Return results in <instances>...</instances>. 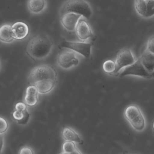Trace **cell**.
<instances>
[{
    "label": "cell",
    "instance_id": "6da1fadb",
    "mask_svg": "<svg viewBox=\"0 0 154 154\" xmlns=\"http://www.w3.org/2000/svg\"><path fill=\"white\" fill-rule=\"evenodd\" d=\"M52 40L46 34H39L30 40L26 51L33 59L41 60L49 56L53 49Z\"/></svg>",
    "mask_w": 154,
    "mask_h": 154
},
{
    "label": "cell",
    "instance_id": "7a4b0ae2",
    "mask_svg": "<svg viewBox=\"0 0 154 154\" xmlns=\"http://www.w3.org/2000/svg\"><path fill=\"white\" fill-rule=\"evenodd\" d=\"M69 13L79 14L89 20L92 17L93 9L87 0H66L60 6V16Z\"/></svg>",
    "mask_w": 154,
    "mask_h": 154
},
{
    "label": "cell",
    "instance_id": "3957f363",
    "mask_svg": "<svg viewBox=\"0 0 154 154\" xmlns=\"http://www.w3.org/2000/svg\"><path fill=\"white\" fill-rule=\"evenodd\" d=\"M124 116L135 131L141 132L145 129V118L139 107L136 105L128 106L124 112Z\"/></svg>",
    "mask_w": 154,
    "mask_h": 154
},
{
    "label": "cell",
    "instance_id": "277c9868",
    "mask_svg": "<svg viewBox=\"0 0 154 154\" xmlns=\"http://www.w3.org/2000/svg\"><path fill=\"white\" fill-rule=\"evenodd\" d=\"M57 73L54 68L48 65H42L33 68L28 78L29 82L34 85L37 82L42 81H57Z\"/></svg>",
    "mask_w": 154,
    "mask_h": 154
},
{
    "label": "cell",
    "instance_id": "5b68a950",
    "mask_svg": "<svg viewBox=\"0 0 154 154\" xmlns=\"http://www.w3.org/2000/svg\"><path fill=\"white\" fill-rule=\"evenodd\" d=\"M92 46V43L88 42L65 40L60 43V48L70 50L86 58L89 59L91 56Z\"/></svg>",
    "mask_w": 154,
    "mask_h": 154
},
{
    "label": "cell",
    "instance_id": "8992f818",
    "mask_svg": "<svg viewBox=\"0 0 154 154\" xmlns=\"http://www.w3.org/2000/svg\"><path fill=\"white\" fill-rule=\"evenodd\" d=\"M57 62L62 69L69 70L78 66L80 60L77 53L68 49L61 51L58 55Z\"/></svg>",
    "mask_w": 154,
    "mask_h": 154
},
{
    "label": "cell",
    "instance_id": "52a82bcc",
    "mask_svg": "<svg viewBox=\"0 0 154 154\" xmlns=\"http://www.w3.org/2000/svg\"><path fill=\"white\" fill-rule=\"evenodd\" d=\"M132 51L128 48H123L118 53L116 63L117 69L115 75H118L125 68L131 66L136 61Z\"/></svg>",
    "mask_w": 154,
    "mask_h": 154
},
{
    "label": "cell",
    "instance_id": "ba28073f",
    "mask_svg": "<svg viewBox=\"0 0 154 154\" xmlns=\"http://www.w3.org/2000/svg\"><path fill=\"white\" fill-rule=\"evenodd\" d=\"M119 74V76L120 77L135 76L145 79H150L152 78V75L146 70L139 58L136 60L133 65L124 69Z\"/></svg>",
    "mask_w": 154,
    "mask_h": 154
},
{
    "label": "cell",
    "instance_id": "9c48e42d",
    "mask_svg": "<svg viewBox=\"0 0 154 154\" xmlns=\"http://www.w3.org/2000/svg\"><path fill=\"white\" fill-rule=\"evenodd\" d=\"M136 11L144 19L154 17V0H134Z\"/></svg>",
    "mask_w": 154,
    "mask_h": 154
},
{
    "label": "cell",
    "instance_id": "30bf717a",
    "mask_svg": "<svg viewBox=\"0 0 154 154\" xmlns=\"http://www.w3.org/2000/svg\"><path fill=\"white\" fill-rule=\"evenodd\" d=\"M77 38L82 42H87L93 36V32L88 20L82 17L78 22L75 30Z\"/></svg>",
    "mask_w": 154,
    "mask_h": 154
},
{
    "label": "cell",
    "instance_id": "8fae6325",
    "mask_svg": "<svg viewBox=\"0 0 154 154\" xmlns=\"http://www.w3.org/2000/svg\"><path fill=\"white\" fill-rule=\"evenodd\" d=\"M81 15L69 13L60 16V21L62 27L68 31H75L79 20L82 17Z\"/></svg>",
    "mask_w": 154,
    "mask_h": 154
},
{
    "label": "cell",
    "instance_id": "7c38bea8",
    "mask_svg": "<svg viewBox=\"0 0 154 154\" xmlns=\"http://www.w3.org/2000/svg\"><path fill=\"white\" fill-rule=\"evenodd\" d=\"M12 35L14 39H24L29 33V28L28 24L23 22L18 21L11 25Z\"/></svg>",
    "mask_w": 154,
    "mask_h": 154
},
{
    "label": "cell",
    "instance_id": "4fadbf2b",
    "mask_svg": "<svg viewBox=\"0 0 154 154\" xmlns=\"http://www.w3.org/2000/svg\"><path fill=\"white\" fill-rule=\"evenodd\" d=\"M47 0H28L27 8L32 14L38 15L45 11L48 8Z\"/></svg>",
    "mask_w": 154,
    "mask_h": 154
},
{
    "label": "cell",
    "instance_id": "5bb4252c",
    "mask_svg": "<svg viewBox=\"0 0 154 154\" xmlns=\"http://www.w3.org/2000/svg\"><path fill=\"white\" fill-rule=\"evenodd\" d=\"M38 92L35 85H30L27 88L24 100L27 106L32 107L37 105L38 102Z\"/></svg>",
    "mask_w": 154,
    "mask_h": 154
},
{
    "label": "cell",
    "instance_id": "9a60e30c",
    "mask_svg": "<svg viewBox=\"0 0 154 154\" xmlns=\"http://www.w3.org/2000/svg\"><path fill=\"white\" fill-rule=\"evenodd\" d=\"M62 137L65 141H70L79 144H82L83 143L80 135L69 127H64L62 131Z\"/></svg>",
    "mask_w": 154,
    "mask_h": 154
},
{
    "label": "cell",
    "instance_id": "2e32d148",
    "mask_svg": "<svg viewBox=\"0 0 154 154\" xmlns=\"http://www.w3.org/2000/svg\"><path fill=\"white\" fill-rule=\"evenodd\" d=\"M139 59L146 70L152 75L154 71V54L146 49Z\"/></svg>",
    "mask_w": 154,
    "mask_h": 154
},
{
    "label": "cell",
    "instance_id": "e0dca14e",
    "mask_svg": "<svg viewBox=\"0 0 154 154\" xmlns=\"http://www.w3.org/2000/svg\"><path fill=\"white\" fill-rule=\"evenodd\" d=\"M57 81L48 80L42 81L35 83L34 85L36 86L39 94H48L55 87Z\"/></svg>",
    "mask_w": 154,
    "mask_h": 154
},
{
    "label": "cell",
    "instance_id": "ac0fdd59",
    "mask_svg": "<svg viewBox=\"0 0 154 154\" xmlns=\"http://www.w3.org/2000/svg\"><path fill=\"white\" fill-rule=\"evenodd\" d=\"M11 25L5 23L0 27V41L5 43H10L14 40L12 35Z\"/></svg>",
    "mask_w": 154,
    "mask_h": 154
},
{
    "label": "cell",
    "instance_id": "d6986e66",
    "mask_svg": "<svg viewBox=\"0 0 154 154\" xmlns=\"http://www.w3.org/2000/svg\"><path fill=\"white\" fill-rule=\"evenodd\" d=\"M12 116L14 119L17 121L19 125H27L30 118L29 113L27 109L23 111H19L15 110L13 113Z\"/></svg>",
    "mask_w": 154,
    "mask_h": 154
},
{
    "label": "cell",
    "instance_id": "ffe728a7",
    "mask_svg": "<svg viewBox=\"0 0 154 154\" xmlns=\"http://www.w3.org/2000/svg\"><path fill=\"white\" fill-rule=\"evenodd\" d=\"M117 66L116 62L112 60H107L103 65V69L107 74L115 75L116 70Z\"/></svg>",
    "mask_w": 154,
    "mask_h": 154
},
{
    "label": "cell",
    "instance_id": "44dd1931",
    "mask_svg": "<svg viewBox=\"0 0 154 154\" xmlns=\"http://www.w3.org/2000/svg\"><path fill=\"white\" fill-rule=\"evenodd\" d=\"M77 147L74 142L70 141H65L62 146V151L71 154L74 152Z\"/></svg>",
    "mask_w": 154,
    "mask_h": 154
},
{
    "label": "cell",
    "instance_id": "7402d4cb",
    "mask_svg": "<svg viewBox=\"0 0 154 154\" xmlns=\"http://www.w3.org/2000/svg\"><path fill=\"white\" fill-rule=\"evenodd\" d=\"M9 125L4 118L0 117V134L2 135L8 130Z\"/></svg>",
    "mask_w": 154,
    "mask_h": 154
},
{
    "label": "cell",
    "instance_id": "603a6c76",
    "mask_svg": "<svg viewBox=\"0 0 154 154\" xmlns=\"http://www.w3.org/2000/svg\"><path fill=\"white\" fill-rule=\"evenodd\" d=\"M146 50L154 54V35L150 37L148 39Z\"/></svg>",
    "mask_w": 154,
    "mask_h": 154
},
{
    "label": "cell",
    "instance_id": "cb8c5ba5",
    "mask_svg": "<svg viewBox=\"0 0 154 154\" xmlns=\"http://www.w3.org/2000/svg\"><path fill=\"white\" fill-rule=\"evenodd\" d=\"M19 154H35L34 151L31 147L24 146L22 147L19 151Z\"/></svg>",
    "mask_w": 154,
    "mask_h": 154
},
{
    "label": "cell",
    "instance_id": "d4e9b609",
    "mask_svg": "<svg viewBox=\"0 0 154 154\" xmlns=\"http://www.w3.org/2000/svg\"><path fill=\"white\" fill-rule=\"evenodd\" d=\"M27 105L24 102H18L15 105V110L19 111H23L27 110Z\"/></svg>",
    "mask_w": 154,
    "mask_h": 154
},
{
    "label": "cell",
    "instance_id": "484cf974",
    "mask_svg": "<svg viewBox=\"0 0 154 154\" xmlns=\"http://www.w3.org/2000/svg\"><path fill=\"white\" fill-rule=\"evenodd\" d=\"M4 146V137L2 135L0 134V154L2 152Z\"/></svg>",
    "mask_w": 154,
    "mask_h": 154
},
{
    "label": "cell",
    "instance_id": "4316f807",
    "mask_svg": "<svg viewBox=\"0 0 154 154\" xmlns=\"http://www.w3.org/2000/svg\"><path fill=\"white\" fill-rule=\"evenodd\" d=\"M70 154H82V153L81 151H80V150H79L78 148H77V149H76L75 151L74 152H73L72 153Z\"/></svg>",
    "mask_w": 154,
    "mask_h": 154
},
{
    "label": "cell",
    "instance_id": "83f0119b",
    "mask_svg": "<svg viewBox=\"0 0 154 154\" xmlns=\"http://www.w3.org/2000/svg\"><path fill=\"white\" fill-rule=\"evenodd\" d=\"M60 154H70L69 153H68L65 152H62L61 153H60Z\"/></svg>",
    "mask_w": 154,
    "mask_h": 154
},
{
    "label": "cell",
    "instance_id": "f1b7e54d",
    "mask_svg": "<svg viewBox=\"0 0 154 154\" xmlns=\"http://www.w3.org/2000/svg\"><path fill=\"white\" fill-rule=\"evenodd\" d=\"M152 78H154V71L153 72L152 74Z\"/></svg>",
    "mask_w": 154,
    "mask_h": 154
},
{
    "label": "cell",
    "instance_id": "f546056e",
    "mask_svg": "<svg viewBox=\"0 0 154 154\" xmlns=\"http://www.w3.org/2000/svg\"><path fill=\"white\" fill-rule=\"evenodd\" d=\"M153 130L154 131V121L153 122Z\"/></svg>",
    "mask_w": 154,
    "mask_h": 154
},
{
    "label": "cell",
    "instance_id": "4dcf8cb0",
    "mask_svg": "<svg viewBox=\"0 0 154 154\" xmlns=\"http://www.w3.org/2000/svg\"><path fill=\"white\" fill-rule=\"evenodd\" d=\"M0 68H1V63H0Z\"/></svg>",
    "mask_w": 154,
    "mask_h": 154
}]
</instances>
